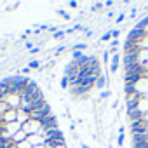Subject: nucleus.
I'll return each instance as SVG.
<instances>
[{"label": "nucleus", "mask_w": 148, "mask_h": 148, "mask_svg": "<svg viewBox=\"0 0 148 148\" xmlns=\"http://www.w3.org/2000/svg\"><path fill=\"white\" fill-rule=\"evenodd\" d=\"M129 131L132 134H143V132L148 134V120L146 119H139V120L131 122L129 124Z\"/></svg>", "instance_id": "nucleus-1"}, {"label": "nucleus", "mask_w": 148, "mask_h": 148, "mask_svg": "<svg viewBox=\"0 0 148 148\" xmlns=\"http://www.w3.org/2000/svg\"><path fill=\"white\" fill-rule=\"evenodd\" d=\"M44 139L45 141H64V136L59 129H47L44 131Z\"/></svg>", "instance_id": "nucleus-2"}, {"label": "nucleus", "mask_w": 148, "mask_h": 148, "mask_svg": "<svg viewBox=\"0 0 148 148\" xmlns=\"http://www.w3.org/2000/svg\"><path fill=\"white\" fill-rule=\"evenodd\" d=\"M79 70H80V66L77 64V61H70L64 66V77H68V79H77Z\"/></svg>", "instance_id": "nucleus-3"}, {"label": "nucleus", "mask_w": 148, "mask_h": 148, "mask_svg": "<svg viewBox=\"0 0 148 148\" xmlns=\"http://www.w3.org/2000/svg\"><path fill=\"white\" fill-rule=\"evenodd\" d=\"M146 37H148L146 30H136V28H132V30L129 32V35H127V40H132V42L139 44V42H141V40H145Z\"/></svg>", "instance_id": "nucleus-4"}, {"label": "nucleus", "mask_w": 148, "mask_h": 148, "mask_svg": "<svg viewBox=\"0 0 148 148\" xmlns=\"http://www.w3.org/2000/svg\"><path fill=\"white\" fill-rule=\"evenodd\" d=\"M139 52H141V49H134L132 52H125V56H124V63H125V66L138 64V63H139Z\"/></svg>", "instance_id": "nucleus-5"}, {"label": "nucleus", "mask_w": 148, "mask_h": 148, "mask_svg": "<svg viewBox=\"0 0 148 148\" xmlns=\"http://www.w3.org/2000/svg\"><path fill=\"white\" fill-rule=\"evenodd\" d=\"M49 115H52V113H51V106L47 105L45 108H42V110H37V112H33V113L30 115V120L40 122V120H44V119H45V117H49Z\"/></svg>", "instance_id": "nucleus-6"}, {"label": "nucleus", "mask_w": 148, "mask_h": 148, "mask_svg": "<svg viewBox=\"0 0 148 148\" xmlns=\"http://www.w3.org/2000/svg\"><path fill=\"white\" fill-rule=\"evenodd\" d=\"M38 124H40V127H44V131H47V129H58V119H56V115H49L44 120H40Z\"/></svg>", "instance_id": "nucleus-7"}, {"label": "nucleus", "mask_w": 148, "mask_h": 148, "mask_svg": "<svg viewBox=\"0 0 148 148\" xmlns=\"http://www.w3.org/2000/svg\"><path fill=\"white\" fill-rule=\"evenodd\" d=\"M125 75H146V73L143 70V64L138 63V64H132V66H125Z\"/></svg>", "instance_id": "nucleus-8"}, {"label": "nucleus", "mask_w": 148, "mask_h": 148, "mask_svg": "<svg viewBox=\"0 0 148 148\" xmlns=\"http://www.w3.org/2000/svg\"><path fill=\"white\" fill-rule=\"evenodd\" d=\"M139 103H141V96H139V94L129 96V98H127V110H134V108H139Z\"/></svg>", "instance_id": "nucleus-9"}, {"label": "nucleus", "mask_w": 148, "mask_h": 148, "mask_svg": "<svg viewBox=\"0 0 148 148\" xmlns=\"http://www.w3.org/2000/svg\"><path fill=\"white\" fill-rule=\"evenodd\" d=\"M127 117L131 122L134 120H139V119H145V112H141L139 108H134V110H127Z\"/></svg>", "instance_id": "nucleus-10"}, {"label": "nucleus", "mask_w": 148, "mask_h": 148, "mask_svg": "<svg viewBox=\"0 0 148 148\" xmlns=\"http://www.w3.org/2000/svg\"><path fill=\"white\" fill-rule=\"evenodd\" d=\"M28 106H30V110H32V113H33V112H37V110H42V108H45V106H47V101H45V98H42V99L32 101Z\"/></svg>", "instance_id": "nucleus-11"}, {"label": "nucleus", "mask_w": 148, "mask_h": 148, "mask_svg": "<svg viewBox=\"0 0 148 148\" xmlns=\"http://www.w3.org/2000/svg\"><path fill=\"white\" fill-rule=\"evenodd\" d=\"M141 143H148V134H132V145H141Z\"/></svg>", "instance_id": "nucleus-12"}, {"label": "nucleus", "mask_w": 148, "mask_h": 148, "mask_svg": "<svg viewBox=\"0 0 148 148\" xmlns=\"http://www.w3.org/2000/svg\"><path fill=\"white\" fill-rule=\"evenodd\" d=\"M119 63H120V56H119V54H113V56H112V66H110V70H112L113 73L119 70Z\"/></svg>", "instance_id": "nucleus-13"}, {"label": "nucleus", "mask_w": 148, "mask_h": 148, "mask_svg": "<svg viewBox=\"0 0 148 148\" xmlns=\"http://www.w3.org/2000/svg\"><path fill=\"white\" fill-rule=\"evenodd\" d=\"M89 89L87 87H84V86H79V87H71V94L73 96H82V94H86Z\"/></svg>", "instance_id": "nucleus-14"}, {"label": "nucleus", "mask_w": 148, "mask_h": 148, "mask_svg": "<svg viewBox=\"0 0 148 148\" xmlns=\"http://www.w3.org/2000/svg\"><path fill=\"white\" fill-rule=\"evenodd\" d=\"M89 61H91V56H86V54H82V56L77 59V64L82 68V66H87V64H89Z\"/></svg>", "instance_id": "nucleus-15"}, {"label": "nucleus", "mask_w": 148, "mask_h": 148, "mask_svg": "<svg viewBox=\"0 0 148 148\" xmlns=\"http://www.w3.org/2000/svg\"><path fill=\"white\" fill-rule=\"evenodd\" d=\"M106 84H108V82H106V77H105V75L98 77V80H96V87H98V89H105Z\"/></svg>", "instance_id": "nucleus-16"}, {"label": "nucleus", "mask_w": 148, "mask_h": 148, "mask_svg": "<svg viewBox=\"0 0 148 148\" xmlns=\"http://www.w3.org/2000/svg\"><path fill=\"white\" fill-rule=\"evenodd\" d=\"M38 66H40V63H38L37 59H33V61L28 63V68H30V70H38Z\"/></svg>", "instance_id": "nucleus-17"}, {"label": "nucleus", "mask_w": 148, "mask_h": 148, "mask_svg": "<svg viewBox=\"0 0 148 148\" xmlns=\"http://www.w3.org/2000/svg\"><path fill=\"white\" fill-rule=\"evenodd\" d=\"M122 127H120V131H119V136H117V143H119V146H122V143H124V134H122Z\"/></svg>", "instance_id": "nucleus-18"}, {"label": "nucleus", "mask_w": 148, "mask_h": 148, "mask_svg": "<svg viewBox=\"0 0 148 148\" xmlns=\"http://www.w3.org/2000/svg\"><path fill=\"white\" fill-rule=\"evenodd\" d=\"M73 49H75V51H84V49H87V44H75V45H73Z\"/></svg>", "instance_id": "nucleus-19"}, {"label": "nucleus", "mask_w": 148, "mask_h": 148, "mask_svg": "<svg viewBox=\"0 0 148 148\" xmlns=\"http://www.w3.org/2000/svg\"><path fill=\"white\" fill-rule=\"evenodd\" d=\"M64 33H66V32H64V30H58V32H56V33H54V35H52V37H54V38H58V40H59V38H63V37H64Z\"/></svg>", "instance_id": "nucleus-20"}, {"label": "nucleus", "mask_w": 148, "mask_h": 148, "mask_svg": "<svg viewBox=\"0 0 148 148\" xmlns=\"http://www.w3.org/2000/svg\"><path fill=\"white\" fill-rule=\"evenodd\" d=\"M61 87H63V89L70 87V80H68V77H63V79H61Z\"/></svg>", "instance_id": "nucleus-21"}, {"label": "nucleus", "mask_w": 148, "mask_h": 148, "mask_svg": "<svg viewBox=\"0 0 148 148\" xmlns=\"http://www.w3.org/2000/svg\"><path fill=\"white\" fill-rule=\"evenodd\" d=\"M56 12H58L61 18H64V19H70V14H68V12H64V11H61V9H58Z\"/></svg>", "instance_id": "nucleus-22"}, {"label": "nucleus", "mask_w": 148, "mask_h": 148, "mask_svg": "<svg viewBox=\"0 0 148 148\" xmlns=\"http://www.w3.org/2000/svg\"><path fill=\"white\" fill-rule=\"evenodd\" d=\"M110 38H112V32H106V33L101 37V40H103V42H108Z\"/></svg>", "instance_id": "nucleus-23"}, {"label": "nucleus", "mask_w": 148, "mask_h": 148, "mask_svg": "<svg viewBox=\"0 0 148 148\" xmlns=\"http://www.w3.org/2000/svg\"><path fill=\"white\" fill-rule=\"evenodd\" d=\"M80 56H82V52H80V51H73V61H77Z\"/></svg>", "instance_id": "nucleus-24"}, {"label": "nucleus", "mask_w": 148, "mask_h": 148, "mask_svg": "<svg viewBox=\"0 0 148 148\" xmlns=\"http://www.w3.org/2000/svg\"><path fill=\"white\" fill-rule=\"evenodd\" d=\"M103 5H105V4H101V2H96V4L92 5V11H99V9H101Z\"/></svg>", "instance_id": "nucleus-25"}, {"label": "nucleus", "mask_w": 148, "mask_h": 148, "mask_svg": "<svg viewBox=\"0 0 148 148\" xmlns=\"http://www.w3.org/2000/svg\"><path fill=\"white\" fill-rule=\"evenodd\" d=\"M108 59H110V52H108V51H105V52H103V61H105V63H108Z\"/></svg>", "instance_id": "nucleus-26"}, {"label": "nucleus", "mask_w": 148, "mask_h": 148, "mask_svg": "<svg viewBox=\"0 0 148 148\" xmlns=\"http://www.w3.org/2000/svg\"><path fill=\"white\" fill-rule=\"evenodd\" d=\"M110 94H112V92H110V91H108V89H106V91H103V92H101V98H103V99H105V98H108V96H110Z\"/></svg>", "instance_id": "nucleus-27"}, {"label": "nucleus", "mask_w": 148, "mask_h": 148, "mask_svg": "<svg viewBox=\"0 0 148 148\" xmlns=\"http://www.w3.org/2000/svg\"><path fill=\"white\" fill-rule=\"evenodd\" d=\"M124 18H125V16H124V14H122V12H120V16H119V18H117V23H119V25H120V23H122V21H124Z\"/></svg>", "instance_id": "nucleus-28"}, {"label": "nucleus", "mask_w": 148, "mask_h": 148, "mask_svg": "<svg viewBox=\"0 0 148 148\" xmlns=\"http://www.w3.org/2000/svg\"><path fill=\"white\" fill-rule=\"evenodd\" d=\"M117 45H119V40H117V38H113V40H112V49H115Z\"/></svg>", "instance_id": "nucleus-29"}, {"label": "nucleus", "mask_w": 148, "mask_h": 148, "mask_svg": "<svg viewBox=\"0 0 148 148\" xmlns=\"http://www.w3.org/2000/svg\"><path fill=\"white\" fill-rule=\"evenodd\" d=\"M119 35H120L119 30H112V37H119Z\"/></svg>", "instance_id": "nucleus-30"}, {"label": "nucleus", "mask_w": 148, "mask_h": 148, "mask_svg": "<svg viewBox=\"0 0 148 148\" xmlns=\"http://www.w3.org/2000/svg\"><path fill=\"white\" fill-rule=\"evenodd\" d=\"M38 51H40V47H38V45H37V47H33V49H32V51H30V52H32V54H37V52H38Z\"/></svg>", "instance_id": "nucleus-31"}, {"label": "nucleus", "mask_w": 148, "mask_h": 148, "mask_svg": "<svg viewBox=\"0 0 148 148\" xmlns=\"http://www.w3.org/2000/svg\"><path fill=\"white\" fill-rule=\"evenodd\" d=\"M70 7H79V4L75 2V0H71V2H70Z\"/></svg>", "instance_id": "nucleus-32"}, {"label": "nucleus", "mask_w": 148, "mask_h": 148, "mask_svg": "<svg viewBox=\"0 0 148 148\" xmlns=\"http://www.w3.org/2000/svg\"><path fill=\"white\" fill-rule=\"evenodd\" d=\"M63 51H64V45H59L58 51H56V54H59V52H63Z\"/></svg>", "instance_id": "nucleus-33"}, {"label": "nucleus", "mask_w": 148, "mask_h": 148, "mask_svg": "<svg viewBox=\"0 0 148 148\" xmlns=\"http://www.w3.org/2000/svg\"><path fill=\"white\" fill-rule=\"evenodd\" d=\"M105 5H106V7H112V5H113V2H112V0H106V4H105Z\"/></svg>", "instance_id": "nucleus-34"}, {"label": "nucleus", "mask_w": 148, "mask_h": 148, "mask_svg": "<svg viewBox=\"0 0 148 148\" xmlns=\"http://www.w3.org/2000/svg\"><path fill=\"white\" fill-rule=\"evenodd\" d=\"M82 148H89V146H87V145H82Z\"/></svg>", "instance_id": "nucleus-35"}, {"label": "nucleus", "mask_w": 148, "mask_h": 148, "mask_svg": "<svg viewBox=\"0 0 148 148\" xmlns=\"http://www.w3.org/2000/svg\"><path fill=\"white\" fill-rule=\"evenodd\" d=\"M146 33H148V28H146Z\"/></svg>", "instance_id": "nucleus-36"}]
</instances>
